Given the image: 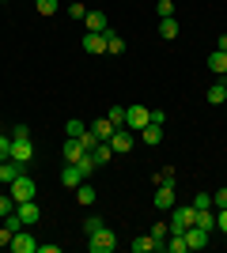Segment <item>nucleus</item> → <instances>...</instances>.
Here are the masks:
<instances>
[{"label":"nucleus","mask_w":227,"mask_h":253,"mask_svg":"<svg viewBox=\"0 0 227 253\" xmlns=\"http://www.w3.org/2000/svg\"><path fill=\"white\" fill-rule=\"evenodd\" d=\"M8 193H11V201H15V204L34 201V197H38V189H34V181L27 178V174H19V178L11 181V185H8Z\"/></svg>","instance_id":"2"},{"label":"nucleus","mask_w":227,"mask_h":253,"mask_svg":"<svg viewBox=\"0 0 227 253\" xmlns=\"http://www.w3.org/2000/svg\"><path fill=\"white\" fill-rule=\"evenodd\" d=\"M216 231L227 234V208H216Z\"/></svg>","instance_id":"39"},{"label":"nucleus","mask_w":227,"mask_h":253,"mask_svg":"<svg viewBox=\"0 0 227 253\" xmlns=\"http://www.w3.org/2000/svg\"><path fill=\"white\" fill-rule=\"evenodd\" d=\"M72 4H76V0H72Z\"/></svg>","instance_id":"44"},{"label":"nucleus","mask_w":227,"mask_h":253,"mask_svg":"<svg viewBox=\"0 0 227 253\" xmlns=\"http://www.w3.org/2000/svg\"><path fill=\"white\" fill-rule=\"evenodd\" d=\"M193 223H197V208L189 204V208H174V215H171V223H167V227H171L174 234H185Z\"/></svg>","instance_id":"3"},{"label":"nucleus","mask_w":227,"mask_h":253,"mask_svg":"<svg viewBox=\"0 0 227 253\" xmlns=\"http://www.w3.org/2000/svg\"><path fill=\"white\" fill-rule=\"evenodd\" d=\"M84 49H87V53H106V34L87 31V34H84Z\"/></svg>","instance_id":"12"},{"label":"nucleus","mask_w":227,"mask_h":253,"mask_svg":"<svg viewBox=\"0 0 227 253\" xmlns=\"http://www.w3.org/2000/svg\"><path fill=\"white\" fill-rule=\"evenodd\" d=\"M151 201H155L159 211H171L174 208V185H155V197H151Z\"/></svg>","instance_id":"8"},{"label":"nucleus","mask_w":227,"mask_h":253,"mask_svg":"<svg viewBox=\"0 0 227 253\" xmlns=\"http://www.w3.org/2000/svg\"><path fill=\"white\" fill-rule=\"evenodd\" d=\"M216 49H224V53H227V34H220V42H216Z\"/></svg>","instance_id":"43"},{"label":"nucleus","mask_w":227,"mask_h":253,"mask_svg":"<svg viewBox=\"0 0 227 253\" xmlns=\"http://www.w3.org/2000/svg\"><path fill=\"white\" fill-rule=\"evenodd\" d=\"M167 234H171V227H167V223H155V227H151V238H155V242H163Z\"/></svg>","instance_id":"37"},{"label":"nucleus","mask_w":227,"mask_h":253,"mask_svg":"<svg viewBox=\"0 0 227 253\" xmlns=\"http://www.w3.org/2000/svg\"><path fill=\"white\" fill-rule=\"evenodd\" d=\"M106 53L110 57H121V53H125V38H118L114 31H106Z\"/></svg>","instance_id":"22"},{"label":"nucleus","mask_w":227,"mask_h":253,"mask_svg":"<svg viewBox=\"0 0 227 253\" xmlns=\"http://www.w3.org/2000/svg\"><path fill=\"white\" fill-rule=\"evenodd\" d=\"M102 227H106L102 215H87V219H84V238H87V234H95V231H102Z\"/></svg>","instance_id":"26"},{"label":"nucleus","mask_w":227,"mask_h":253,"mask_svg":"<svg viewBox=\"0 0 227 253\" xmlns=\"http://www.w3.org/2000/svg\"><path fill=\"white\" fill-rule=\"evenodd\" d=\"M15 211H19V219H23V227H34V223L42 219V208L34 201H23V204H15Z\"/></svg>","instance_id":"7"},{"label":"nucleus","mask_w":227,"mask_h":253,"mask_svg":"<svg viewBox=\"0 0 227 253\" xmlns=\"http://www.w3.org/2000/svg\"><path fill=\"white\" fill-rule=\"evenodd\" d=\"M68 15H72V19H80V23H84L87 8H84V4H80V0H76V4H68Z\"/></svg>","instance_id":"38"},{"label":"nucleus","mask_w":227,"mask_h":253,"mask_svg":"<svg viewBox=\"0 0 227 253\" xmlns=\"http://www.w3.org/2000/svg\"><path fill=\"white\" fill-rule=\"evenodd\" d=\"M84 121H68V125H65V136H76V140H80V136H84Z\"/></svg>","instance_id":"34"},{"label":"nucleus","mask_w":227,"mask_h":253,"mask_svg":"<svg viewBox=\"0 0 227 253\" xmlns=\"http://www.w3.org/2000/svg\"><path fill=\"white\" fill-rule=\"evenodd\" d=\"M57 4H61V0H34L38 15H53V11H57Z\"/></svg>","instance_id":"31"},{"label":"nucleus","mask_w":227,"mask_h":253,"mask_svg":"<svg viewBox=\"0 0 227 253\" xmlns=\"http://www.w3.org/2000/svg\"><path fill=\"white\" fill-rule=\"evenodd\" d=\"M212 204H216V208H227V189H216V193H212Z\"/></svg>","instance_id":"41"},{"label":"nucleus","mask_w":227,"mask_h":253,"mask_svg":"<svg viewBox=\"0 0 227 253\" xmlns=\"http://www.w3.org/2000/svg\"><path fill=\"white\" fill-rule=\"evenodd\" d=\"M0 246H11V231L8 227H0Z\"/></svg>","instance_id":"42"},{"label":"nucleus","mask_w":227,"mask_h":253,"mask_svg":"<svg viewBox=\"0 0 227 253\" xmlns=\"http://www.w3.org/2000/svg\"><path fill=\"white\" fill-rule=\"evenodd\" d=\"M91 132L110 144V136H114V121H110V117H98V121H91Z\"/></svg>","instance_id":"18"},{"label":"nucleus","mask_w":227,"mask_h":253,"mask_svg":"<svg viewBox=\"0 0 227 253\" xmlns=\"http://www.w3.org/2000/svg\"><path fill=\"white\" fill-rule=\"evenodd\" d=\"M76 167H80V174H84V178H91V174H95V167H98V163H95V155H91V151H84V155L76 159Z\"/></svg>","instance_id":"23"},{"label":"nucleus","mask_w":227,"mask_h":253,"mask_svg":"<svg viewBox=\"0 0 227 253\" xmlns=\"http://www.w3.org/2000/svg\"><path fill=\"white\" fill-rule=\"evenodd\" d=\"M11 140H31V128H27V125H15V128H11Z\"/></svg>","instance_id":"40"},{"label":"nucleus","mask_w":227,"mask_h":253,"mask_svg":"<svg viewBox=\"0 0 227 253\" xmlns=\"http://www.w3.org/2000/svg\"><path fill=\"white\" fill-rule=\"evenodd\" d=\"M114 246H118V238H114V231L110 227H102V231L87 234V250L91 253H114Z\"/></svg>","instance_id":"1"},{"label":"nucleus","mask_w":227,"mask_h":253,"mask_svg":"<svg viewBox=\"0 0 227 253\" xmlns=\"http://www.w3.org/2000/svg\"><path fill=\"white\" fill-rule=\"evenodd\" d=\"M11 250H15V253H38V238L27 234V227H23V231L11 234Z\"/></svg>","instance_id":"6"},{"label":"nucleus","mask_w":227,"mask_h":253,"mask_svg":"<svg viewBox=\"0 0 227 253\" xmlns=\"http://www.w3.org/2000/svg\"><path fill=\"white\" fill-rule=\"evenodd\" d=\"M8 211H15V201H11V193H0V219H4Z\"/></svg>","instance_id":"32"},{"label":"nucleus","mask_w":227,"mask_h":253,"mask_svg":"<svg viewBox=\"0 0 227 253\" xmlns=\"http://www.w3.org/2000/svg\"><path fill=\"white\" fill-rule=\"evenodd\" d=\"M76 201H80V208H91V204L98 201L95 185H87V181H80V185H76Z\"/></svg>","instance_id":"15"},{"label":"nucleus","mask_w":227,"mask_h":253,"mask_svg":"<svg viewBox=\"0 0 227 253\" xmlns=\"http://www.w3.org/2000/svg\"><path fill=\"white\" fill-rule=\"evenodd\" d=\"M197 227H205V231L212 234V231H216V211H212V208H208V211H197Z\"/></svg>","instance_id":"25"},{"label":"nucleus","mask_w":227,"mask_h":253,"mask_svg":"<svg viewBox=\"0 0 227 253\" xmlns=\"http://www.w3.org/2000/svg\"><path fill=\"white\" fill-rule=\"evenodd\" d=\"M193 208H197V211H208V208H216V204H212V193H205V189H201V193L193 197Z\"/></svg>","instance_id":"27"},{"label":"nucleus","mask_w":227,"mask_h":253,"mask_svg":"<svg viewBox=\"0 0 227 253\" xmlns=\"http://www.w3.org/2000/svg\"><path fill=\"white\" fill-rule=\"evenodd\" d=\"M61 155H65V163H76V159L84 155V144H80L76 136H68V140H65V148H61Z\"/></svg>","instance_id":"19"},{"label":"nucleus","mask_w":227,"mask_h":253,"mask_svg":"<svg viewBox=\"0 0 227 253\" xmlns=\"http://www.w3.org/2000/svg\"><path fill=\"white\" fill-rule=\"evenodd\" d=\"M80 144H84V151H95L98 144H102V140H98L95 132H91V125H87V128H84V136H80Z\"/></svg>","instance_id":"29"},{"label":"nucleus","mask_w":227,"mask_h":253,"mask_svg":"<svg viewBox=\"0 0 227 253\" xmlns=\"http://www.w3.org/2000/svg\"><path fill=\"white\" fill-rule=\"evenodd\" d=\"M208 68H212L216 76H224L227 72V53L224 49H212V53H208Z\"/></svg>","instance_id":"20"},{"label":"nucleus","mask_w":227,"mask_h":253,"mask_svg":"<svg viewBox=\"0 0 227 253\" xmlns=\"http://www.w3.org/2000/svg\"><path fill=\"white\" fill-rule=\"evenodd\" d=\"M11 159L27 167V163L34 159V148H31V140H11Z\"/></svg>","instance_id":"10"},{"label":"nucleus","mask_w":227,"mask_h":253,"mask_svg":"<svg viewBox=\"0 0 227 253\" xmlns=\"http://www.w3.org/2000/svg\"><path fill=\"white\" fill-rule=\"evenodd\" d=\"M185 246H189V250H205V246H208V231L193 223V227L185 231Z\"/></svg>","instance_id":"11"},{"label":"nucleus","mask_w":227,"mask_h":253,"mask_svg":"<svg viewBox=\"0 0 227 253\" xmlns=\"http://www.w3.org/2000/svg\"><path fill=\"white\" fill-rule=\"evenodd\" d=\"M159 38H167V42H174V38H178V19H159Z\"/></svg>","instance_id":"21"},{"label":"nucleus","mask_w":227,"mask_h":253,"mask_svg":"<svg viewBox=\"0 0 227 253\" xmlns=\"http://www.w3.org/2000/svg\"><path fill=\"white\" fill-rule=\"evenodd\" d=\"M110 121H114V128H125V106H110Z\"/></svg>","instance_id":"30"},{"label":"nucleus","mask_w":227,"mask_h":253,"mask_svg":"<svg viewBox=\"0 0 227 253\" xmlns=\"http://www.w3.org/2000/svg\"><path fill=\"white\" fill-rule=\"evenodd\" d=\"M133 140H136V132H129V128H114V136H110V148H114V155H125V151H133Z\"/></svg>","instance_id":"5"},{"label":"nucleus","mask_w":227,"mask_h":253,"mask_svg":"<svg viewBox=\"0 0 227 253\" xmlns=\"http://www.w3.org/2000/svg\"><path fill=\"white\" fill-rule=\"evenodd\" d=\"M151 250H159V242H155L151 234H140V238L133 242V253H151Z\"/></svg>","instance_id":"24"},{"label":"nucleus","mask_w":227,"mask_h":253,"mask_svg":"<svg viewBox=\"0 0 227 253\" xmlns=\"http://www.w3.org/2000/svg\"><path fill=\"white\" fill-rule=\"evenodd\" d=\"M155 185H174V170H171V167H163L159 174H155Z\"/></svg>","instance_id":"36"},{"label":"nucleus","mask_w":227,"mask_h":253,"mask_svg":"<svg viewBox=\"0 0 227 253\" xmlns=\"http://www.w3.org/2000/svg\"><path fill=\"white\" fill-rule=\"evenodd\" d=\"M136 136H140L148 148H159V144H163V125H144Z\"/></svg>","instance_id":"13"},{"label":"nucleus","mask_w":227,"mask_h":253,"mask_svg":"<svg viewBox=\"0 0 227 253\" xmlns=\"http://www.w3.org/2000/svg\"><path fill=\"white\" fill-rule=\"evenodd\" d=\"M205 98H208V106H220V102H227V80H216V84L205 91Z\"/></svg>","instance_id":"16"},{"label":"nucleus","mask_w":227,"mask_h":253,"mask_svg":"<svg viewBox=\"0 0 227 253\" xmlns=\"http://www.w3.org/2000/svg\"><path fill=\"white\" fill-rule=\"evenodd\" d=\"M84 27H87V31H98V34H106V31H110V19H106V11H87V15H84Z\"/></svg>","instance_id":"9"},{"label":"nucleus","mask_w":227,"mask_h":253,"mask_svg":"<svg viewBox=\"0 0 227 253\" xmlns=\"http://www.w3.org/2000/svg\"><path fill=\"white\" fill-rule=\"evenodd\" d=\"M80 181H87L84 174H80V167H76V163H65V170H61V185H68V189H76Z\"/></svg>","instance_id":"14"},{"label":"nucleus","mask_w":227,"mask_h":253,"mask_svg":"<svg viewBox=\"0 0 227 253\" xmlns=\"http://www.w3.org/2000/svg\"><path fill=\"white\" fill-rule=\"evenodd\" d=\"M144 125H151V110H144V106H125V128H129V132H140Z\"/></svg>","instance_id":"4"},{"label":"nucleus","mask_w":227,"mask_h":253,"mask_svg":"<svg viewBox=\"0 0 227 253\" xmlns=\"http://www.w3.org/2000/svg\"><path fill=\"white\" fill-rule=\"evenodd\" d=\"M19 174H23V163H15V159H4V163H0V181H8V185H11Z\"/></svg>","instance_id":"17"},{"label":"nucleus","mask_w":227,"mask_h":253,"mask_svg":"<svg viewBox=\"0 0 227 253\" xmlns=\"http://www.w3.org/2000/svg\"><path fill=\"white\" fill-rule=\"evenodd\" d=\"M91 155H95V163H98V167H102V163H110V155H114V148H110L106 140H102V144H98V148L91 151Z\"/></svg>","instance_id":"28"},{"label":"nucleus","mask_w":227,"mask_h":253,"mask_svg":"<svg viewBox=\"0 0 227 253\" xmlns=\"http://www.w3.org/2000/svg\"><path fill=\"white\" fill-rule=\"evenodd\" d=\"M4 159H11V136L8 132H0V163H4Z\"/></svg>","instance_id":"35"},{"label":"nucleus","mask_w":227,"mask_h":253,"mask_svg":"<svg viewBox=\"0 0 227 253\" xmlns=\"http://www.w3.org/2000/svg\"><path fill=\"white\" fill-rule=\"evenodd\" d=\"M155 11H159V19H171V15H174V0H159Z\"/></svg>","instance_id":"33"}]
</instances>
